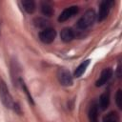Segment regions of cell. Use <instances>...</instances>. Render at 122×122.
Listing matches in <instances>:
<instances>
[{"instance_id":"cell-1","label":"cell","mask_w":122,"mask_h":122,"mask_svg":"<svg viewBox=\"0 0 122 122\" xmlns=\"http://www.w3.org/2000/svg\"><path fill=\"white\" fill-rule=\"evenodd\" d=\"M0 96H1V99L4 103V105L7 107V108H10V109H14L17 107L16 104L13 102L12 100V97L11 95L10 94L9 92V90L5 84V82L3 80H0Z\"/></svg>"},{"instance_id":"cell-2","label":"cell","mask_w":122,"mask_h":122,"mask_svg":"<svg viewBox=\"0 0 122 122\" xmlns=\"http://www.w3.org/2000/svg\"><path fill=\"white\" fill-rule=\"evenodd\" d=\"M95 12L92 10H87L84 15L78 20L77 22V28L80 30H85L87 28H89L95 20Z\"/></svg>"},{"instance_id":"cell-3","label":"cell","mask_w":122,"mask_h":122,"mask_svg":"<svg viewBox=\"0 0 122 122\" xmlns=\"http://www.w3.org/2000/svg\"><path fill=\"white\" fill-rule=\"evenodd\" d=\"M57 78L61 85L71 86L72 85V76L71 72L66 69H59L57 71Z\"/></svg>"},{"instance_id":"cell-4","label":"cell","mask_w":122,"mask_h":122,"mask_svg":"<svg viewBox=\"0 0 122 122\" xmlns=\"http://www.w3.org/2000/svg\"><path fill=\"white\" fill-rule=\"evenodd\" d=\"M56 36V31L51 29V28H47V29H44L42 31H40L39 33V38L40 40L43 42V43H46V44H50L51 43L54 38Z\"/></svg>"},{"instance_id":"cell-5","label":"cell","mask_w":122,"mask_h":122,"mask_svg":"<svg viewBox=\"0 0 122 122\" xmlns=\"http://www.w3.org/2000/svg\"><path fill=\"white\" fill-rule=\"evenodd\" d=\"M113 2L112 1H103L100 4V8H99V11H98V15H97V20L98 21H103L109 14V11L112 6Z\"/></svg>"},{"instance_id":"cell-6","label":"cell","mask_w":122,"mask_h":122,"mask_svg":"<svg viewBox=\"0 0 122 122\" xmlns=\"http://www.w3.org/2000/svg\"><path fill=\"white\" fill-rule=\"evenodd\" d=\"M78 12V7L77 6H71V7H69L67 8L66 10H64L59 17H58V21L59 22H64V21H67L68 19L71 18L72 16H74L76 13Z\"/></svg>"},{"instance_id":"cell-7","label":"cell","mask_w":122,"mask_h":122,"mask_svg":"<svg viewBox=\"0 0 122 122\" xmlns=\"http://www.w3.org/2000/svg\"><path fill=\"white\" fill-rule=\"evenodd\" d=\"M112 76V70L111 68H107V69H104L99 76V78L97 79L95 85L97 87H100L102 85H104L106 82H108L110 80V78Z\"/></svg>"},{"instance_id":"cell-8","label":"cell","mask_w":122,"mask_h":122,"mask_svg":"<svg viewBox=\"0 0 122 122\" xmlns=\"http://www.w3.org/2000/svg\"><path fill=\"white\" fill-rule=\"evenodd\" d=\"M89 120L90 122H98V105L93 102L89 110Z\"/></svg>"},{"instance_id":"cell-9","label":"cell","mask_w":122,"mask_h":122,"mask_svg":"<svg viewBox=\"0 0 122 122\" xmlns=\"http://www.w3.org/2000/svg\"><path fill=\"white\" fill-rule=\"evenodd\" d=\"M60 37L64 42H70L74 38V31L71 28H65L61 30Z\"/></svg>"},{"instance_id":"cell-10","label":"cell","mask_w":122,"mask_h":122,"mask_svg":"<svg viewBox=\"0 0 122 122\" xmlns=\"http://www.w3.org/2000/svg\"><path fill=\"white\" fill-rule=\"evenodd\" d=\"M22 6L28 13H32L35 10V3L32 0H23Z\"/></svg>"},{"instance_id":"cell-11","label":"cell","mask_w":122,"mask_h":122,"mask_svg":"<svg viewBox=\"0 0 122 122\" xmlns=\"http://www.w3.org/2000/svg\"><path fill=\"white\" fill-rule=\"evenodd\" d=\"M89 64H90V60H86V61L82 62V63L76 68V70H75V71H74V76H75V77H80V76L84 73V71H86V69H87V67H88Z\"/></svg>"},{"instance_id":"cell-12","label":"cell","mask_w":122,"mask_h":122,"mask_svg":"<svg viewBox=\"0 0 122 122\" xmlns=\"http://www.w3.org/2000/svg\"><path fill=\"white\" fill-rule=\"evenodd\" d=\"M110 103V96L109 93H103L101 94L100 98H99V107L101 108V110H106L109 106Z\"/></svg>"},{"instance_id":"cell-13","label":"cell","mask_w":122,"mask_h":122,"mask_svg":"<svg viewBox=\"0 0 122 122\" xmlns=\"http://www.w3.org/2000/svg\"><path fill=\"white\" fill-rule=\"evenodd\" d=\"M103 122H119V116L115 112H111L104 116Z\"/></svg>"},{"instance_id":"cell-14","label":"cell","mask_w":122,"mask_h":122,"mask_svg":"<svg viewBox=\"0 0 122 122\" xmlns=\"http://www.w3.org/2000/svg\"><path fill=\"white\" fill-rule=\"evenodd\" d=\"M42 12H43L44 15L51 16L52 14V12H53V9L49 3H44L42 5Z\"/></svg>"},{"instance_id":"cell-15","label":"cell","mask_w":122,"mask_h":122,"mask_svg":"<svg viewBox=\"0 0 122 122\" xmlns=\"http://www.w3.org/2000/svg\"><path fill=\"white\" fill-rule=\"evenodd\" d=\"M115 102L117 104V107L119 109H121L122 108V103H121L122 102V91L120 89L117 91V92L115 94Z\"/></svg>"},{"instance_id":"cell-16","label":"cell","mask_w":122,"mask_h":122,"mask_svg":"<svg viewBox=\"0 0 122 122\" xmlns=\"http://www.w3.org/2000/svg\"><path fill=\"white\" fill-rule=\"evenodd\" d=\"M35 25L37 26V27H43L44 29H47L48 27H47V21L46 20H44V19H42V18H37V19H35Z\"/></svg>"},{"instance_id":"cell-17","label":"cell","mask_w":122,"mask_h":122,"mask_svg":"<svg viewBox=\"0 0 122 122\" xmlns=\"http://www.w3.org/2000/svg\"><path fill=\"white\" fill-rule=\"evenodd\" d=\"M20 84H21V86H22V88H23V90L25 91V92H26V94L28 95V97H29V100L32 103L33 101H32V97H31V95H30V93L29 92V90L27 89V87H26V85H25V83H24V81L23 80H21L20 79Z\"/></svg>"}]
</instances>
